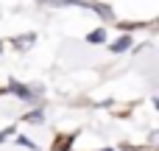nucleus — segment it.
Returning <instances> with one entry per match:
<instances>
[{
  "label": "nucleus",
  "mask_w": 159,
  "mask_h": 151,
  "mask_svg": "<svg viewBox=\"0 0 159 151\" xmlns=\"http://www.w3.org/2000/svg\"><path fill=\"white\" fill-rule=\"evenodd\" d=\"M8 92H14V95H17V98H22V101H31V98H34V92H31L28 87L17 84V81H11V84H8Z\"/></svg>",
  "instance_id": "1"
},
{
  "label": "nucleus",
  "mask_w": 159,
  "mask_h": 151,
  "mask_svg": "<svg viewBox=\"0 0 159 151\" xmlns=\"http://www.w3.org/2000/svg\"><path fill=\"white\" fill-rule=\"evenodd\" d=\"M67 149H73V137L61 134V137L56 140V146H53V151H67Z\"/></svg>",
  "instance_id": "2"
},
{
  "label": "nucleus",
  "mask_w": 159,
  "mask_h": 151,
  "mask_svg": "<svg viewBox=\"0 0 159 151\" xmlns=\"http://www.w3.org/2000/svg\"><path fill=\"white\" fill-rule=\"evenodd\" d=\"M126 48H131V36H120V39L112 45V50H115V53H123Z\"/></svg>",
  "instance_id": "3"
},
{
  "label": "nucleus",
  "mask_w": 159,
  "mask_h": 151,
  "mask_svg": "<svg viewBox=\"0 0 159 151\" xmlns=\"http://www.w3.org/2000/svg\"><path fill=\"white\" fill-rule=\"evenodd\" d=\"M84 6H89V8H95L101 17H112V8H106V6H101V3H84Z\"/></svg>",
  "instance_id": "4"
},
{
  "label": "nucleus",
  "mask_w": 159,
  "mask_h": 151,
  "mask_svg": "<svg viewBox=\"0 0 159 151\" xmlns=\"http://www.w3.org/2000/svg\"><path fill=\"white\" fill-rule=\"evenodd\" d=\"M87 39H89V42H95V45H98V42H103V39H106V31H103V28H95V31H92V34H89V36H87Z\"/></svg>",
  "instance_id": "5"
},
{
  "label": "nucleus",
  "mask_w": 159,
  "mask_h": 151,
  "mask_svg": "<svg viewBox=\"0 0 159 151\" xmlns=\"http://www.w3.org/2000/svg\"><path fill=\"white\" fill-rule=\"evenodd\" d=\"M25 120H28V123H42L45 118H42V112L36 109V112H28V115H25Z\"/></svg>",
  "instance_id": "6"
},
{
  "label": "nucleus",
  "mask_w": 159,
  "mask_h": 151,
  "mask_svg": "<svg viewBox=\"0 0 159 151\" xmlns=\"http://www.w3.org/2000/svg\"><path fill=\"white\" fill-rule=\"evenodd\" d=\"M42 6H70V3H78V0H39Z\"/></svg>",
  "instance_id": "7"
},
{
  "label": "nucleus",
  "mask_w": 159,
  "mask_h": 151,
  "mask_svg": "<svg viewBox=\"0 0 159 151\" xmlns=\"http://www.w3.org/2000/svg\"><path fill=\"white\" fill-rule=\"evenodd\" d=\"M14 42H17L20 48H25V45H31V42H34V34H28V36H17Z\"/></svg>",
  "instance_id": "8"
},
{
  "label": "nucleus",
  "mask_w": 159,
  "mask_h": 151,
  "mask_svg": "<svg viewBox=\"0 0 159 151\" xmlns=\"http://www.w3.org/2000/svg\"><path fill=\"white\" fill-rule=\"evenodd\" d=\"M0 50H3V45H0Z\"/></svg>",
  "instance_id": "9"
}]
</instances>
